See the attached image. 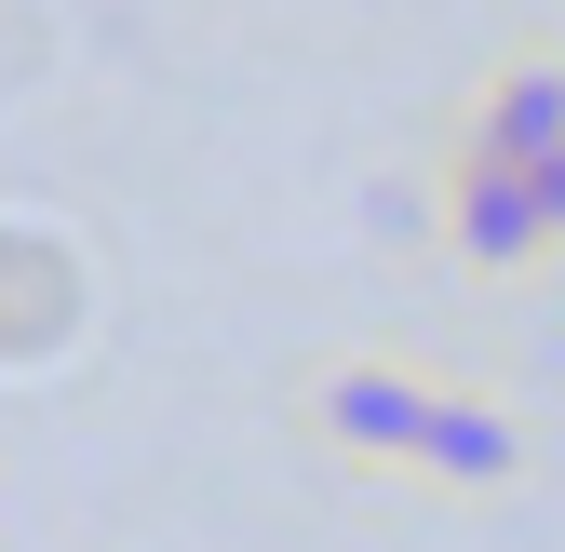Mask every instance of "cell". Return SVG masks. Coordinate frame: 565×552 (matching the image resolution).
Instances as JSON below:
<instances>
[{
  "label": "cell",
  "instance_id": "6da1fadb",
  "mask_svg": "<svg viewBox=\"0 0 565 552\" xmlns=\"http://www.w3.org/2000/svg\"><path fill=\"white\" fill-rule=\"evenodd\" d=\"M445 243H458V269H539V256H565L552 243V216H539V189H525V162H499V149H445Z\"/></svg>",
  "mask_w": 565,
  "mask_h": 552
},
{
  "label": "cell",
  "instance_id": "7a4b0ae2",
  "mask_svg": "<svg viewBox=\"0 0 565 552\" xmlns=\"http://www.w3.org/2000/svg\"><path fill=\"white\" fill-rule=\"evenodd\" d=\"M417 404H431L417 364H323V378H310V445H337L350 471H404Z\"/></svg>",
  "mask_w": 565,
  "mask_h": 552
},
{
  "label": "cell",
  "instance_id": "3957f363",
  "mask_svg": "<svg viewBox=\"0 0 565 552\" xmlns=\"http://www.w3.org/2000/svg\"><path fill=\"white\" fill-rule=\"evenodd\" d=\"M404 471H417V486H445V499H499L512 471H525V418H512V404H484V391H431V404H417Z\"/></svg>",
  "mask_w": 565,
  "mask_h": 552
},
{
  "label": "cell",
  "instance_id": "277c9868",
  "mask_svg": "<svg viewBox=\"0 0 565 552\" xmlns=\"http://www.w3.org/2000/svg\"><path fill=\"white\" fill-rule=\"evenodd\" d=\"M471 149H499V162H539V149H565V67L552 54H525V67H499V82L471 95Z\"/></svg>",
  "mask_w": 565,
  "mask_h": 552
},
{
  "label": "cell",
  "instance_id": "5b68a950",
  "mask_svg": "<svg viewBox=\"0 0 565 552\" xmlns=\"http://www.w3.org/2000/svg\"><path fill=\"white\" fill-rule=\"evenodd\" d=\"M525 189H539V216H552V243H565V149H539V162H525Z\"/></svg>",
  "mask_w": 565,
  "mask_h": 552
}]
</instances>
